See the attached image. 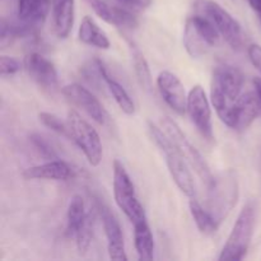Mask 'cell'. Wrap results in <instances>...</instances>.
Returning a JSON list of instances; mask_svg holds the SVG:
<instances>
[{
  "instance_id": "28",
  "label": "cell",
  "mask_w": 261,
  "mask_h": 261,
  "mask_svg": "<svg viewBox=\"0 0 261 261\" xmlns=\"http://www.w3.org/2000/svg\"><path fill=\"white\" fill-rule=\"evenodd\" d=\"M31 140H32L35 147L37 148L43 155H46V157H55V153H54L51 145L48 144L47 140L43 139L42 137H40V135H32V137H31Z\"/></svg>"
},
{
  "instance_id": "3",
  "label": "cell",
  "mask_w": 261,
  "mask_h": 261,
  "mask_svg": "<svg viewBox=\"0 0 261 261\" xmlns=\"http://www.w3.org/2000/svg\"><path fill=\"white\" fill-rule=\"evenodd\" d=\"M255 221H256V208L255 204L250 201L240 212L228 240L219 255V261H240L244 259L251 244Z\"/></svg>"
},
{
  "instance_id": "15",
  "label": "cell",
  "mask_w": 261,
  "mask_h": 261,
  "mask_svg": "<svg viewBox=\"0 0 261 261\" xmlns=\"http://www.w3.org/2000/svg\"><path fill=\"white\" fill-rule=\"evenodd\" d=\"M157 87L166 103L178 115L188 111V96L180 79L168 70L161 71L157 76Z\"/></svg>"
},
{
  "instance_id": "1",
  "label": "cell",
  "mask_w": 261,
  "mask_h": 261,
  "mask_svg": "<svg viewBox=\"0 0 261 261\" xmlns=\"http://www.w3.org/2000/svg\"><path fill=\"white\" fill-rule=\"evenodd\" d=\"M244 81L242 71L229 64L218 65L213 71L211 89L212 105L219 119L229 127L233 125L234 106L241 97Z\"/></svg>"
},
{
  "instance_id": "31",
  "label": "cell",
  "mask_w": 261,
  "mask_h": 261,
  "mask_svg": "<svg viewBox=\"0 0 261 261\" xmlns=\"http://www.w3.org/2000/svg\"><path fill=\"white\" fill-rule=\"evenodd\" d=\"M250 4V7L257 13V14L261 15V0H247Z\"/></svg>"
},
{
  "instance_id": "2",
  "label": "cell",
  "mask_w": 261,
  "mask_h": 261,
  "mask_svg": "<svg viewBox=\"0 0 261 261\" xmlns=\"http://www.w3.org/2000/svg\"><path fill=\"white\" fill-rule=\"evenodd\" d=\"M148 130H149L153 142L165 154L168 171L177 188L189 198H195V185H194L193 175L189 168L188 161L185 160L177 145L173 143V140L168 137L165 130L158 127L153 122H148Z\"/></svg>"
},
{
  "instance_id": "24",
  "label": "cell",
  "mask_w": 261,
  "mask_h": 261,
  "mask_svg": "<svg viewBox=\"0 0 261 261\" xmlns=\"http://www.w3.org/2000/svg\"><path fill=\"white\" fill-rule=\"evenodd\" d=\"M189 206H190L191 216H193L194 222H195L199 231L204 234L216 233L219 227V222L214 218L213 214L208 209L204 208L195 198H190Z\"/></svg>"
},
{
  "instance_id": "26",
  "label": "cell",
  "mask_w": 261,
  "mask_h": 261,
  "mask_svg": "<svg viewBox=\"0 0 261 261\" xmlns=\"http://www.w3.org/2000/svg\"><path fill=\"white\" fill-rule=\"evenodd\" d=\"M38 117H40V121L42 122L46 127L51 129L53 132L58 133V134L63 135V137L70 138L68 124L61 121L56 115L50 114V112H41V114L38 115Z\"/></svg>"
},
{
  "instance_id": "10",
  "label": "cell",
  "mask_w": 261,
  "mask_h": 261,
  "mask_svg": "<svg viewBox=\"0 0 261 261\" xmlns=\"http://www.w3.org/2000/svg\"><path fill=\"white\" fill-rule=\"evenodd\" d=\"M208 191L211 193L208 211L221 223L222 219L226 218L227 214L236 205L239 196V185L236 178L232 175L224 176L223 178L214 181L213 186L208 189Z\"/></svg>"
},
{
  "instance_id": "8",
  "label": "cell",
  "mask_w": 261,
  "mask_h": 261,
  "mask_svg": "<svg viewBox=\"0 0 261 261\" xmlns=\"http://www.w3.org/2000/svg\"><path fill=\"white\" fill-rule=\"evenodd\" d=\"M96 214V205L87 211L86 203L82 196L75 195L71 198L66 212V231L82 246L91 244Z\"/></svg>"
},
{
  "instance_id": "20",
  "label": "cell",
  "mask_w": 261,
  "mask_h": 261,
  "mask_svg": "<svg viewBox=\"0 0 261 261\" xmlns=\"http://www.w3.org/2000/svg\"><path fill=\"white\" fill-rule=\"evenodd\" d=\"M75 15V0H53V24L56 36L66 38L71 32Z\"/></svg>"
},
{
  "instance_id": "11",
  "label": "cell",
  "mask_w": 261,
  "mask_h": 261,
  "mask_svg": "<svg viewBox=\"0 0 261 261\" xmlns=\"http://www.w3.org/2000/svg\"><path fill=\"white\" fill-rule=\"evenodd\" d=\"M188 114L201 137L212 142L214 139V133L211 105L206 98L205 91L199 84L194 86L188 94Z\"/></svg>"
},
{
  "instance_id": "4",
  "label": "cell",
  "mask_w": 261,
  "mask_h": 261,
  "mask_svg": "<svg viewBox=\"0 0 261 261\" xmlns=\"http://www.w3.org/2000/svg\"><path fill=\"white\" fill-rule=\"evenodd\" d=\"M219 32L208 17L194 15L186 20L184 46L191 58H201L217 45Z\"/></svg>"
},
{
  "instance_id": "17",
  "label": "cell",
  "mask_w": 261,
  "mask_h": 261,
  "mask_svg": "<svg viewBox=\"0 0 261 261\" xmlns=\"http://www.w3.org/2000/svg\"><path fill=\"white\" fill-rule=\"evenodd\" d=\"M92 10L109 24H114L119 28L133 30L138 25V19L133 13L124 8L115 7L105 0H84Z\"/></svg>"
},
{
  "instance_id": "9",
  "label": "cell",
  "mask_w": 261,
  "mask_h": 261,
  "mask_svg": "<svg viewBox=\"0 0 261 261\" xmlns=\"http://www.w3.org/2000/svg\"><path fill=\"white\" fill-rule=\"evenodd\" d=\"M201 9L205 17L213 22L219 35L233 50H240L244 45V33L240 23L213 0H201Z\"/></svg>"
},
{
  "instance_id": "16",
  "label": "cell",
  "mask_w": 261,
  "mask_h": 261,
  "mask_svg": "<svg viewBox=\"0 0 261 261\" xmlns=\"http://www.w3.org/2000/svg\"><path fill=\"white\" fill-rule=\"evenodd\" d=\"M50 8L51 0H17L18 22L32 35L43 25Z\"/></svg>"
},
{
  "instance_id": "22",
  "label": "cell",
  "mask_w": 261,
  "mask_h": 261,
  "mask_svg": "<svg viewBox=\"0 0 261 261\" xmlns=\"http://www.w3.org/2000/svg\"><path fill=\"white\" fill-rule=\"evenodd\" d=\"M134 244L140 260L150 261L154 256V241L147 218L134 223Z\"/></svg>"
},
{
  "instance_id": "19",
  "label": "cell",
  "mask_w": 261,
  "mask_h": 261,
  "mask_svg": "<svg viewBox=\"0 0 261 261\" xmlns=\"http://www.w3.org/2000/svg\"><path fill=\"white\" fill-rule=\"evenodd\" d=\"M75 176V171L64 161H50L43 165L33 166L23 172L25 180H54L68 181Z\"/></svg>"
},
{
  "instance_id": "6",
  "label": "cell",
  "mask_w": 261,
  "mask_h": 261,
  "mask_svg": "<svg viewBox=\"0 0 261 261\" xmlns=\"http://www.w3.org/2000/svg\"><path fill=\"white\" fill-rule=\"evenodd\" d=\"M66 124L70 138L84 153L89 165L98 166L102 161V143L96 129L74 110L69 111Z\"/></svg>"
},
{
  "instance_id": "7",
  "label": "cell",
  "mask_w": 261,
  "mask_h": 261,
  "mask_svg": "<svg viewBox=\"0 0 261 261\" xmlns=\"http://www.w3.org/2000/svg\"><path fill=\"white\" fill-rule=\"evenodd\" d=\"M161 125H162V129L167 133L168 137L173 140L177 148L180 149V152L182 153V155L185 157V160L188 161L189 165L195 170V172L198 173V176L200 177V180L205 184V186L208 189H211L213 186L214 176L212 175L211 168H209L208 163L205 162V160L203 158V155L199 153V150L189 142L188 137L184 134V132L181 130V127L173 121L170 117H163L161 120Z\"/></svg>"
},
{
  "instance_id": "30",
  "label": "cell",
  "mask_w": 261,
  "mask_h": 261,
  "mask_svg": "<svg viewBox=\"0 0 261 261\" xmlns=\"http://www.w3.org/2000/svg\"><path fill=\"white\" fill-rule=\"evenodd\" d=\"M119 2L132 8H135V9H147L152 5V0H119Z\"/></svg>"
},
{
  "instance_id": "27",
  "label": "cell",
  "mask_w": 261,
  "mask_h": 261,
  "mask_svg": "<svg viewBox=\"0 0 261 261\" xmlns=\"http://www.w3.org/2000/svg\"><path fill=\"white\" fill-rule=\"evenodd\" d=\"M20 70V63L14 58H10V56L3 55L0 58V71H2V75H13V74L18 73Z\"/></svg>"
},
{
  "instance_id": "18",
  "label": "cell",
  "mask_w": 261,
  "mask_h": 261,
  "mask_svg": "<svg viewBox=\"0 0 261 261\" xmlns=\"http://www.w3.org/2000/svg\"><path fill=\"white\" fill-rule=\"evenodd\" d=\"M260 112L261 99L256 91L242 94L234 106L232 129L237 132H244L257 119Z\"/></svg>"
},
{
  "instance_id": "25",
  "label": "cell",
  "mask_w": 261,
  "mask_h": 261,
  "mask_svg": "<svg viewBox=\"0 0 261 261\" xmlns=\"http://www.w3.org/2000/svg\"><path fill=\"white\" fill-rule=\"evenodd\" d=\"M126 42L127 46H129L130 55H132V61L133 65H134L135 74L138 76V81H139L140 86L148 91V89L152 88V76H150L149 65H148L144 55L137 46V43L134 41L129 40V38H126Z\"/></svg>"
},
{
  "instance_id": "14",
  "label": "cell",
  "mask_w": 261,
  "mask_h": 261,
  "mask_svg": "<svg viewBox=\"0 0 261 261\" xmlns=\"http://www.w3.org/2000/svg\"><path fill=\"white\" fill-rule=\"evenodd\" d=\"M24 69L38 87L53 92L59 86V76L55 65L41 54L31 53L24 59Z\"/></svg>"
},
{
  "instance_id": "23",
  "label": "cell",
  "mask_w": 261,
  "mask_h": 261,
  "mask_svg": "<svg viewBox=\"0 0 261 261\" xmlns=\"http://www.w3.org/2000/svg\"><path fill=\"white\" fill-rule=\"evenodd\" d=\"M78 36L79 40H81L82 42L86 43V45L93 46V47L107 50V48H110V46H111L106 33H105L97 25V23L94 22L91 17H88V15H86V17L83 18V20H82Z\"/></svg>"
},
{
  "instance_id": "32",
  "label": "cell",
  "mask_w": 261,
  "mask_h": 261,
  "mask_svg": "<svg viewBox=\"0 0 261 261\" xmlns=\"http://www.w3.org/2000/svg\"><path fill=\"white\" fill-rule=\"evenodd\" d=\"M254 86H255V91H256V93L259 94V97L261 99V78L254 79Z\"/></svg>"
},
{
  "instance_id": "12",
  "label": "cell",
  "mask_w": 261,
  "mask_h": 261,
  "mask_svg": "<svg viewBox=\"0 0 261 261\" xmlns=\"http://www.w3.org/2000/svg\"><path fill=\"white\" fill-rule=\"evenodd\" d=\"M94 205H96L97 213H98L102 224H103L110 259L115 261H126L127 256L126 252H125L124 236H122V229L119 221L111 212V209L102 200L96 199Z\"/></svg>"
},
{
  "instance_id": "5",
  "label": "cell",
  "mask_w": 261,
  "mask_h": 261,
  "mask_svg": "<svg viewBox=\"0 0 261 261\" xmlns=\"http://www.w3.org/2000/svg\"><path fill=\"white\" fill-rule=\"evenodd\" d=\"M114 196L120 211L124 212L133 224L147 218L144 208L138 199L134 184L119 160L114 161Z\"/></svg>"
},
{
  "instance_id": "21",
  "label": "cell",
  "mask_w": 261,
  "mask_h": 261,
  "mask_svg": "<svg viewBox=\"0 0 261 261\" xmlns=\"http://www.w3.org/2000/svg\"><path fill=\"white\" fill-rule=\"evenodd\" d=\"M94 64H96V69L97 71H98L99 76H101L102 81L106 83L107 88H109L110 93L114 97L117 106H119L120 109H121V111L125 112L126 115L134 114L135 105L134 102H133L132 97H130L129 93L126 92V89H125L114 76L110 75L106 65H105L99 59H96V60H94Z\"/></svg>"
},
{
  "instance_id": "29",
  "label": "cell",
  "mask_w": 261,
  "mask_h": 261,
  "mask_svg": "<svg viewBox=\"0 0 261 261\" xmlns=\"http://www.w3.org/2000/svg\"><path fill=\"white\" fill-rule=\"evenodd\" d=\"M247 54H249L250 61L252 63V65L261 73V46L257 45V43H252L249 50H247Z\"/></svg>"
},
{
  "instance_id": "13",
  "label": "cell",
  "mask_w": 261,
  "mask_h": 261,
  "mask_svg": "<svg viewBox=\"0 0 261 261\" xmlns=\"http://www.w3.org/2000/svg\"><path fill=\"white\" fill-rule=\"evenodd\" d=\"M63 94L68 98V101H70L78 109L83 110L91 119L98 122L99 125H106L110 121V116L103 105L91 91L84 88L81 84H68L63 88Z\"/></svg>"
}]
</instances>
